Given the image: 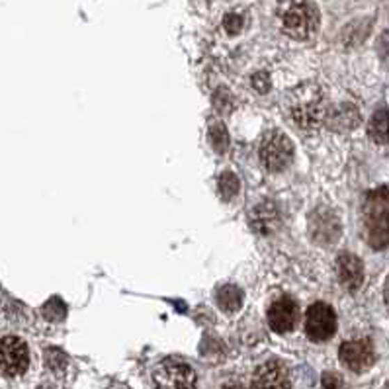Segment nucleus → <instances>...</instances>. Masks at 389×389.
Wrapping results in <instances>:
<instances>
[{
    "label": "nucleus",
    "mask_w": 389,
    "mask_h": 389,
    "mask_svg": "<svg viewBox=\"0 0 389 389\" xmlns=\"http://www.w3.org/2000/svg\"><path fill=\"white\" fill-rule=\"evenodd\" d=\"M364 215V235L372 248L381 251L389 246V190H372L362 207Z\"/></svg>",
    "instance_id": "f257e3e1"
},
{
    "label": "nucleus",
    "mask_w": 389,
    "mask_h": 389,
    "mask_svg": "<svg viewBox=\"0 0 389 389\" xmlns=\"http://www.w3.org/2000/svg\"><path fill=\"white\" fill-rule=\"evenodd\" d=\"M284 31L294 40H309L319 28V10L311 0H292L282 20Z\"/></svg>",
    "instance_id": "f03ea898"
},
{
    "label": "nucleus",
    "mask_w": 389,
    "mask_h": 389,
    "mask_svg": "<svg viewBox=\"0 0 389 389\" xmlns=\"http://www.w3.org/2000/svg\"><path fill=\"white\" fill-rule=\"evenodd\" d=\"M258 157H260V163L264 164L267 170L280 173L292 163L294 147H292V141L282 132H268L260 141Z\"/></svg>",
    "instance_id": "7ed1b4c3"
},
{
    "label": "nucleus",
    "mask_w": 389,
    "mask_h": 389,
    "mask_svg": "<svg viewBox=\"0 0 389 389\" xmlns=\"http://www.w3.org/2000/svg\"><path fill=\"white\" fill-rule=\"evenodd\" d=\"M153 383L157 389H196V372L182 360H163L153 370Z\"/></svg>",
    "instance_id": "20e7f679"
},
{
    "label": "nucleus",
    "mask_w": 389,
    "mask_h": 389,
    "mask_svg": "<svg viewBox=\"0 0 389 389\" xmlns=\"http://www.w3.org/2000/svg\"><path fill=\"white\" fill-rule=\"evenodd\" d=\"M292 118L301 129H315L325 123L327 108L323 104V96L319 93H297L292 104Z\"/></svg>",
    "instance_id": "39448f33"
},
{
    "label": "nucleus",
    "mask_w": 389,
    "mask_h": 389,
    "mask_svg": "<svg viewBox=\"0 0 389 389\" xmlns=\"http://www.w3.org/2000/svg\"><path fill=\"white\" fill-rule=\"evenodd\" d=\"M30 366V352L28 344L18 337L0 338V370L10 376H22Z\"/></svg>",
    "instance_id": "423d86ee"
},
{
    "label": "nucleus",
    "mask_w": 389,
    "mask_h": 389,
    "mask_svg": "<svg viewBox=\"0 0 389 389\" xmlns=\"http://www.w3.org/2000/svg\"><path fill=\"white\" fill-rule=\"evenodd\" d=\"M337 331V315L327 303H315L308 309L305 315V335L315 342H323L335 335Z\"/></svg>",
    "instance_id": "0eeeda50"
},
{
    "label": "nucleus",
    "mask_w": 389,
    "mask_h": 389,
    "mask_svg": "<svg viewBox=\"0 0 389 389\" xmlns=\"http://www.w3.org/2000/svg\"><path fill=\"white\" fill-rule=\"evenodd\" d=\"M340 362L352 372H366L374 366L376 354L368 340H349L338 350Z\"/></svg>",
    "instance_id": "6e6552de"
},
{
    "label": "nucleus",
    "mask_w": 389,
    "mask_h": 389,
    "mask_svg": "<svg viewBox=\"0 0 389 389\" xmlns=\"http://www.w3.org/2000/svg\"><path fill=\"white\" fill-rule=\"evenodd\" d=\"M253 389H292L287 368L278 360H268L258 366L253 376Z\"/></svg>",
    "instance_id": "1a4fd4ad"
},
{
    "label": "nucleus",
    "mask_w": 389,
    "mask_h": 389,
    "mask_svg": "<svg viewBox=\"0 0 389 389\" xmlns=\"http://www.w3.org/2000/svg\"><path fill=\"white\" fill-rule=\"evenodd\" d=\"M297 321V305L289 297H280L276 299L270 309H268V325L274 333H289Z\"/></svg>",
    "instance_id": "9d476101"
},
{
    "label": "nucleus",
    "mask_w": 389,
    "mask_h": 389,
    "mask_svg": "<svg viewBox=\"0 0 389 389\" xmlns=\"http://www.w3.org/2000/svg\"><path fill=\"white\" fill-rule=\"evenodd\" d=\"M337 276L344 289L356 292L364 282V267L358 256L342 253L337 258Z\"/></svg>",
    "instance_id": "9b49d317"
},
{
    "label": "nucleus",
    "mask_w": 389,
    "mask_h": 389,
    "mask_svg": "<svg viewBox=\"0 0 389 389\" xmlns=\"http://www.w3.org/2000/svg\"><path fill=\"white\" fill-rule=\"evenodd\" d=\"M251 223L258 233H272L278 225V209L276 205L264 202L255 207V212L251 215Z\"/></svg>",
    "instance_id": "f8f14e48"
},
{
    "label": "nucleus",
    "mask_w": 389,
    "mask_h": 389,
    "mask_svg": "<svg viewBox=\"0 0 389 389\" xmlns=\"http://www.w3.org/2000/svg\"><path fill=\"white\" fill-rule=\"evenodd\" d=\"M360 122V116L354 106H340L338 110H327L325 123L333 129H352Z\"/></svg>",
    "instance_id": "ddd939ff"
},
{
    "label": "nucleus",
    "mask_w": 389,
    "mask_h": 389,
    "mask_svg": "<svg viewBox=\"0 0 389 389\" xmlns=\"http://www.w3.org/2000/svg\"><path fill=\"white\" fill-rule=\"evenodd\" d=\"M368 135L374 143L383 145L389 141V110H378L368 123Z\"/></svg>",
    "instance_id": "4468645a"
},
{
    "label": "nucleus",
    "mask_w": 389,
    "mask_h": 389,
    "mask_svg": "<svg viewBox=\"0 0 389 389\" xmlns=\"http://www.w3.org/2000/svg\"><path fill=\"white\" fill-rule=\"evenodd\" d=\"M217 305L223 309L225 313H233L237 309H241L243 305V289L227 284L219 292H217Z\"/></svg>",
    "instance_id": "2eb2a0df"
},
{
    "label": "nucleus",
    "mask_w": 389,
    "mask_h": 389,
    "mask_svg": "<svg viewBox=\"0 0 389 389\" xmlns=\"http://www.w3.org/2000/svg\"><path fill=\"white\" fill-rule=\"evenodd\" d=\"M209 141L217 153H225L229 149V134L227 127L221 122H214L209 125Z\"/></svg>",
    "instance_id": "dca6fc26"
},
{
    "label": "nucleus",
    "mask_w": 389,
    "mask_h": 389,
    "mask_svg": "<svg viewBox=\"0 0 389 389\" xmlns=\"http://www.w3.org/2000/svg\"><path fill=\"white\" fill-rule=\"evenodd\" d=\"M217 188H219V194L223 200H233L237 194H239V178H237L233 173H223V175L219 176V180H217Z\"/></svg>",
    "instance_id": "f3484780"
},
{
    "label": "nucleus",
    "mask_w": 389,
    "mask_h": 389,
    "mask_svg": "<svg viewBox=\"0 0 389 389\" xmlns=\"http://www.w3.org/2000/svg\"><path fill=\"white\" fill-rule=\"evenodd\" d=\"M45 317L51 319V321H61L65 317V305L61 303V299H51L45 308H43Z\"/></svg>",
    "instance_id": "a211bd4d"
},
{
    "label": "nucleus",
    "mask_w": 389,
    "mask_h": 389,
    "mask_svg": "<svg viewBox=\"0 0 389 389\" xmlns=\"http://www.w3.org/2000/svg\"><path fill=\"white\" fill-rule=\"evenodd\" d=\"M321 389H347V386H344V381H342V378L338 374L327 372L321 378Z\"/></svg>",
    "instance_id": "6ab92c4d"
},
{
    "label": "nucleus",
    "mask_w": 389,
    "mask_h": 389,
    "mask_svg": "<svg viewBox=\"0 0 389 389\" xmlns=\"http://www.w3.org/2000/svg\"><path fill=\"white\" fill-rule=\"evenodd\" d=\"M65 364H67V358L63 356L61 350H47V366L53 370V372H57V370L65 368Z\"/></svg>",
    "instance_id": "aec40b11"
},
{
    "label": "nucleus",
    "mask_w": 389,
    "mask_h": 389,
    "mask_svg": "<svg viewBox=\"0 0 389 389\" xmlns=\"http://www.w3.org/2000/svg\"><path fill=\"white\" fill-rule=\"evenodd\" d=\"M223 26H225V30L229 31L231 35H235V33H239L241 28H243V16H239V14H229V16H225Z\"/></svg>",
    "instance_id": "412c9836"
},
{
    "label": "nucleus",
    "mask_w": 389,
    "mask_h": 389,
    "mask_svg": "<svg viewBox=\"0 0 389 389\" xmlns=\"http://www.w3.org/2000/svg\"><path fill=\"white\" fill-rule=\"evenodd\" d=\"M253 84H255L256 90H260V93H267L268 88H270V81H268V77L264 72L255 74V77H253Z\"/></svg>",
    "instance_id": "4be33fe9"
},
{
    "label": "nucleus",
    "mask_w": 389,
    "mask_h": 389,
    "mask_svg": "<svg viewBox=\"0 0 389 389\" xmlns=\"http://www.w3.org/2000/svg\"><path fill=\"white\" fill-rule=\"evenodd\" d=\"M383 299H386V305H388L389 309V276L388 280H386V287H383Z\"/></svg>",
    "instance_id": "5701e85b"
},
{
    "label": "nucleus",
    "mask_w": 389,
    "mask_h": 389,
    "mask_svg": "<svg viewBox=\"0 0 389 389\" xmlns=\"http://www.w3.org/2000/svg\"><path fill=\"white\" fill-rule=\"evenodd\" d=\"M110 389H129V388H127L125 383H113V386Z\"/></svg>",
    "instance_id": "b1692460"
},
{
    "label": "nucleus",
    "mask_w": 389,
    "mask_h": 389,
    "mask_svg": "<svg viewBox=\"0 0 389 389\" xmlns=\"http://www.w3.org/2000/svg\"><path fill=\"white\" fill-rule=\"evenodd\" d=\"M223 389H243L241 386H237V383H229V386H225Z\"/></svg>",
    "instance_id": "393cba45"
},
{
    "label": "nucleus",
    "mask_w": 389,
    "mask_h": 389,
    "mask_svg": "<svg viewBox=\"0 0 389 389\" xmlns=\"http://www.w3.org/2000/svg\"><path fill=\"white\" fill-rule=\"evenodd\" d=\"M386 389H389V383H388V386H386Z\"/></svg>",
    "instance_id": "a878e982"
}]
</instances>
